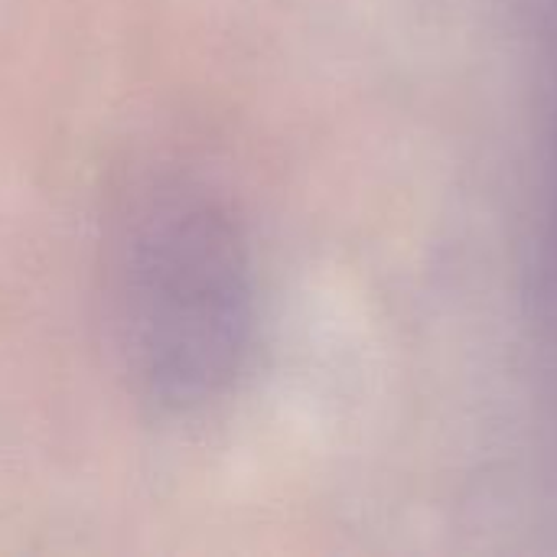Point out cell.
I'll return each mask as SVG.
<instances>
[{
  "label": "cell",
  "mask_w": 557,
  "mask_h": 557,
  "mask_svg": "<svg viewBox=\"0 0 557 557\" xmlns=\"http://www.w3.org/2000/svg\"><path fill=\"white\" fill-rule=\"evenodd\" d=\"M121 326L140 388L170 411L215 401L242 372L251 281L235 225L173 196L137 222L121 268Z\"/></svg>",
  "instance_id": "1"
}]
</instances>
